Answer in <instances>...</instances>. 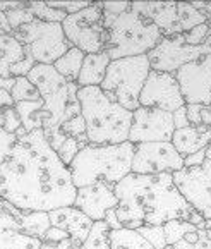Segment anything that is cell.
Wrapping results in <instances>:
<instances>
[{"label": "cell", "instance_id": "1", "mask_svg": "<svg viewBox=\"0 0 211 249\" xmlns=\"http://www.w3.org/2000/svg\"><path fill=\"white\" fill-rule=\"evenodd\" d=\"M0 196L22 212L74 206L77 187L70 169L48 144L43 129L28 132L0 163Z\"/></svg>", "mask_w": 211, "mask_h": 249}, {"label": "cell", "instance_id": "2", "mask_svg": "<svg viewBox=\"0 0 211 249\" xmlns=\"http://www.w3.org/2000/svg\"><path fill=\"white\" fill-rule=\"evenodd\" d=\"M119 206L115 213L122 227L138 229L165 225L170 220H186L197 229H206V220L177 189L172 174L141 176L129 174L115 184Z\"/></svg>", "mask_w": 211, "mask_h": 249}, {"label": "cell", "instance_id": "3", "mask_svg": "<svg viewBox=\"0 0 211 249\" xmlns=\"http://www.w3.org/2000/svg\"><path fill=\"white\" fill-rule=\"evenodd\" d=\"M81 115L86 122L89 144H122L129 141L132 127V112L106 95L100 86L81 88L77 93Z\"/></svg>", "mask_w": 211, "mask_h": 249}, {"label": "cell", "instance_id": "4", "mask_svg": "<svg viewBox=\"0 0 211 249\" xmlns=\"http://www.w3.org/2000/svg\"><path fill=\"white\" fill-rule=\"evenodd\" d=\"M136 155V144H103V146L83 148L70 163L74 186L79 187L105 182L115 186L132 174V161Z\"/></svg>", "mask_w": 211, "mask_h": 249}, {"label": "cell", "instance_id": "5", "mask_svg": "<svg viewBox=\"0 0 211 249\" xmlns=\"http://www.w3.org/2000/svg\"><path fill=\"white\" fill-rule=\"evenodd\" d=\"M28 79L38 88L43 100V131H52L67 121L81 115V103L77 98L79 86L70 83L57 72L53 66L36 64L28 74Z\"/></svg>", "mask_w": 211, "mask_h": 249}, {"label": "cell", "instance_id": "6", "mask_svg": "<svg viewBox=\"0 0 211 249\" xmlns=\"http://www.w3.org/2000/svg\"><path fill=\"white\" fill-rule=\"evenodd\" d=\"M163 38L161 30L151 19L139 14L134 9H129L108 30L105 52L112 60L125 57L148 55Z\"/></svg>", "mask_w": 211, "mask_h": 249}, {"label": "cell", "instance_id": "7", "mask_svg": "<svg viewBox=\"0 0 211 249\" xmlns=\"http://www.w3.org/2000/svg\"><path fill=\"white\" fill-rule=\"evenodd\" d=\"M149 72H151V66H149L148 55L112 60L100 88L106 95L115 98L124 108L134 112L141 107L139 96Z\"/></svg>", "mask_w": 211, "mask_h": 249}, {"label": "cell", "instance_id": "8", "mask_svg": "<svg viewBox=\"0 0 211 249\" xmlns=\"http://www.w3.org/2000/svg\"><path fill=\"white\" fill-rule=\"evenodd\" d=\"M12 35L22 43L26 53L31 55L36 64L43 66H53L72 48L62 24L58 22H43L36 19L12 31Z\"/></svg>", "mask_w": 211, "mask_h": 249}, {"label": "cell", "instance_id": "9", "mask_svg": "<svg viewBox=\"0 0 211 249\" xmlns=\"http://www.w3.org/2000/svg\"><path fill=\"white\" fill-rule=\"evenodd\" d=\"M64 33L72 47L83 50L84 53H102L105 52L108 31L103 26V12L100 2L67 16L62 22Z\"/></svg>", "mask_w": 211, "mask_h": 249}, {"label": "cell", "instance_id": "10", "mask_svg": "<svg viewBox=\"0 0 211 249\" xmlns=\"http://www.w3.org/2000/svg\"><path fill=\"white\" fill-rule=\"evenodd\" d=\"M211 47L201 45V47H191L186 43L184 35H174V36H163L161 41L148 53L151 71L158 72L177 74L180 67L201 59L203 55H210Z\"/></svg>", "mask_w": 211, "mask_h": 249}, {"label": "cell", "instance_id": "11", "mask_svg": "<svg viewBox=\"0 0 211 249\" xmlns=\"http://www.w3.org/2000/svg\"><path fill=\"white\" fill-rule=\"evenodd\" d=\"M172 176L186 201L204 220H211V161L206 160L201 167H184Z\"/></svg>", "mask_w": 211, "mask_h": 249}, {"label": "cell", "instance_id": "12", "mask_svg": "<svg viewBox=\"0 0 211 249\" xmlns=\"http://www.w3.org/2000/svg\"><path fill=\"white\" fill-rule=\"evenodd\" d=\"M182 169L184 157L175 150L170 141L136 144L132 174H141V176L175 174Z\"/></svg>", "mask_w": 211, "mask_h": 249}, {"label": "cell", "instance_id": "13", "mask_svg": "<svg viewBox=\"0 0 211 249\" xmlns=\"http://www.w3.org/2000/svg\"><path fill=\"white\" fill-rule=\"evenodd\" d=\"M174 114L158 108L139 107L132 112V127L129 132V143H161L174 138Z\"/></svg>", "mask_w": 211, "mask_h": 249}, {"label": "cell", "instance_id": "14", "mask_svg": "<svg viewBox=\"0 0 211 249\" xmlns=\"http://www.w3.org/2000/svg\"><path fill=\"white\" fill-rule=\"evenodd\" d=\"M139 103L146 108H158L172 112L186 107V100L180 91L175 74L151 71L146 79V85L139 96Z\"/></svg>", "mask_w": 211, "mask_h": 249}, {"label": "cell", "instance_id": "15", "mask_svg": "<svg viewBox=\"0 0 211 249\" xmlns=\"http://www.w3.org/2000/svg\"><path fill=\"white\" fill-rule=\"evenodd\" d=\"M175 76L186 105L211 107V53L180 67Z\"/></svg>", "mask_w": 211, "mask_h": 249}, {"label": "cell", "instance_id": "16", "mask_svg": "<svg viewBox=\"0 0 211 249\" xmlns=\"http://www.w3.org/2000/svg\"><path fill=\"white\" fill-rule=\"evenodd\" d=\"M113 187L115 186H110L105 182L79 187L74 206L83 213H86L93 222H102V220H105L110 210H115L119 206V198L115 196Z\"/></svg>", "mask_w": 211, "mask_h": 249}, {"label": "cell", "instance_id": "17", "mask_svg": "<svg viewBox=\"0 0 211 249\" xmlns=\"http://www.w3.org/2000/svg\"><path fill=\"white\" fill-rule=\"evenodd\" d=\"M48 216H50L52 227H57L60 231L67 232L72 244L77 249L88 239V235H89V232L93 229V224H95L86 213L77 210L76 206H66V208L53 210V212L48 213Z\"/></svg>", "mask_w": 211, "mask_h": 249}, {"label": "cell", "instance_id": "18", "mask_svg": "<svg viewBox=\"0 0 211 249\" xmlns=\"http://www.w3.org/2000/svg\"><path fill=\"white\" fill-rule=\"evenodd\" d=\"M131 7L146 16L161 30L163 36L180 35L178 31L177 2H132Z\"/></svg>", "mask_w": 211, "mask_h": 249}, {"label": "cell", "instance_id": "19", "mask_svg": "<svg viewBox=\"0 0 211 249\" xmlns=\"http://www.w3.org/2000/svg\"><path fill=\"white\" fill-rule=\"evenodd\" d=\"M43 241L26 234L16 218L0 205V249H41Z\"/></svg>", "mask_w": 211, "mask_h": 249}, {"label": "cell", "instance_id": "20", "mask_svg": "<svg viewBox=\"0 0 211 249\" xmlns=\"http://www.w3.org/2000/svg\"><path fill=\"white\" fill-rule=\"evenodd\" d=\"M210 143L211 127H206V125H199V127L189 125L184 129H175L174 138H172V144L184 158L201 150H206Z\"/></svg>", "mask_w": 211, "mask_h": 249}, {"label": "cell", "instance_id": "21", "mask_svg": "<svg viewBox=\"0 0 211 249\" xmlns=\"http://www.w3.org/2000/svg\"><path fill=\"white\" fill-rule=\"evenodd\" d=\"M0 205L5 212H9L16 218V222L19 224V227L26 232V234L33 235L43 241L45 234L50 231V216L45 212H22V210L12 206L11 203H7L5 199L0 198Z\"/></svg>", "mask_w": 211, "mask_h": 249}, {"label": "cell", "instance_id": "22", "mask_svg": "<svg viewBox=\"0 0 211 249\" xmlns=\"http://www.w3.org/2000/svg\"><path fill=\"white\" fill-rule=\"evenodd\" d=\"M110 62H112V59H110V55L106 52H102V53H88L84 57L83 67H81L77 86L79 88L102 86Z\"/></svg>", "mask_w": 211, "mask_h": 249}, {"label": "cell", "instance_id": "23", "mask_svg": "<svg viewBox=\"0 0 211 249\" xmlns=\"http://www.w3.org/2000/svg\"><path fill=\"white\" fill-rule=\"evenodd\" d=\"M28 55L22 43L14 35H0V79L2 77H14L12 67L24 60Z\"/></svg>", "mask_w": 211, "mask_h": 249}, {"label": "cell", "instance_id": "24", "mask_svg": "<svg viewBox=\"0 0 211 249\" xmlns=\"http://www.w3.org/2000/svg\"><path fill=\"white\" fill-rule=\"evenodd\" d=\"M110 249H155L138 231L122 227L110 231Z\"/></svg>", "mask_w": 211, "mask_h": 249}, {"label": "cell", "instance_id": "25", "mask_svg": "<svg viewBox=\"0 0 211 249\" xmlns=\"http://www.w3.org/2000/svg\"><path fill=\"white\" fill-rule=\"evenodd\" d=\"M84 57H86V53H84L83 50L72 47L66 55H62V57L53 64V67L57 69V72L66 77L67 81L77 83L79 74H81V67H83V62H84Z\"/></svg>", "mask_w": 211, "mask_h": 249}, {"label": "cell", "instance_id": "26", "mask_svg": "<svg viewBox=\"0 0 211 249\" xmlns=\"http://www.w3.org/2000/svg\"><path fill=\"white\" fill-rule=\"evenodd\" d=\"M19 117L22 121V127L28 132H33L36 129H43L45 115H43V100L40 102H21L16 103Z\"/></svg>", "mask_w": 211, "mask_h": 249}, {"label": "cell", "instance_id": "27", "mask_svg": "<svg viewBox=\"0 0 211 249\" xmlns=\"http://www.w3.org/2000/svg\"><path fill=\"white\" fill-rule=\"evenodd\" d=\"M177 16L180 35L187 33V31H191L196 26L208 22V18L204 12L197 11V9L193 7V4H186V2H177Z\"/></svg>", "mask_w": 211, "mask_h": 249}, {"label": "cell", "instance_id": "28", "mask_svg": "<svg viewBox=\"0 0 211 249\" xmlns=\"http://www.w3.org/2000/svg\"><path fill=\"white\" fill-rule=\"evenodd\" d=\"M79 249H110V227L105 220L93 224L91 232Z\"/></svg>", "mask_w": 211, "mask_h": 249}, {"label": "cell", "instance_id": "29", "mask_svg": "<svg viewBox=\"0 0 211 249\" xmlns=\"http://www.w3.org/2000/svg\"><path fill=\"white\" fill-rule=\"evenodd\" d=\"M11 96H12V100H14V103L40 102L41 100V95H40V91H38V88L26 76L16 77V85L11 91Z\"/></svg>", "mask_w": 211, "mask_h": 249}, {"label": "cell", "instance_id": "30", "mask_svg": "<svg viewBox=\"0 0 211 249\" xmlns=\"http://www.w3.org/2000/svg\"><path fill=\"white\" fill-rule=\"evenodd\" d=\"M165 229V239H167V246H174L178 241H182L187 234L196 232L197 227L191 222L186 220H170L163 225Z\"/></svg>", "mask_w": 211, "mask_h": 249}, {"label": "cell", "instance_id": "31", "mask_svg": "<svg viewBox=\"0 0 211 249\" xmlns=\"http://www.w3.org/2000/svg\"><path fill=\"white\" fill-rule=\"evenodd\" d=\"M29 11L33 12V16L38 21L43 22H58V24H62L67 19L66 12L48 7L47 2H29Z\"/></svg>", "mask_w": 211, "mask_h": 249}, {"label": "cell", "instance_id": "32", "mask_svg": "<svg viewBox=\"0 0 211 249\" xmlns=\"http://www.w3.org/2000/svg\"><path fill=\"white\" fill-rule=\"evenodd\" d=\"M138 232L153 246L155 249H165L167 248V239H165V229L163 225H151V227H141Z\"/></svg>", "mask_w": 211, "mask_h": 249}, {"label": "cell", "instance_id": "33", "mask_svg": "<svg viewBox=\"0 0 211 249\" xmlns=\"http://www.w3.org/2000/svg\"><path fill=\"white\" fill-rule=\"evenodd\" d=\"M47 5L52 9H57V11H62L66 12L67 16L70 14H76L79 11H84L86 7L93 5V2L89 0H47Z\"/></svg>", "mask_w": 211, "mask_h": 249}, {"label": "cell", "instance_id": "34", "mask_svg": "<svg viewBox=\"0 0 211 249\" xmlns=\"http://www.w3.org/2000/svg\"><path fill=\"white\" fill-rule=\"evenodd\" d=\"M0 127H4L11 134H18L19 129H22V121L19 117L18 110L14 107H7V108L0 114Z\"/></svg>", "mask_w": 211, "mask_h": 249}, {"label": "cell", "instance_id": "35", "mask_svg": "<svg viewBox=\"0 0 211 249\" xmlns=\"http://www.w3.org/2000/svg\"><path fill=\"white\" fill-rule=\"evenodd\" d=\"M7 21H9V26L12 28V31L19 30L21 26H26L29 22L36 21V18L33 16V12L29 11V2H28V7L24 9H18V11H12V12H7Z\"/></svg>", "mask_w": 211, "mask_h": 249}, {"label": "cell", "instance_id": "36", "mask_svg": "<svg viewBox=\"0 0 211 249\" xmlns=\"http://www.w3.org/2000/svg\"><path fill=\"white\" fill-rule=\"evenodd\" d=\"M210 35V26H208V22H204V24H199L196 28H193L191 31H187V33H184V38H186V43L191 45V47H201V45L206 43Z\"/></svg>", "mask_w": 211, "mask_h": 249}, {"label": "cell", "instance_id": "37", "mask_svg": "<svg viewBox=\"0 0 211 249\" xmlns=\"http://www.w3.org/2000/svg\"><path fill=\"white\" fill-rule=\"evenodd\" d=\"M18 141V136L7 132L4 127H0V163H4L7 160Z\"/></svg>", "mask_w": 211, "mask_h": 249}, {"label": "cell", "instance_id": "38", "mask_svg": "<svg viewBox=\"0 0 211 249\" xmlns=\"http://www.w3.org/2000/svg\"><path fill=\"white\" fill-rule=\"evenodd\" d=\"M79 151H81V148H79L77 140H74V138H67L66 143L62 144V148L57 151V155L60 157V160H62L67 167H70V163L74 161V158L77 157Z\"/></svg>", "mask_w": 211, "mask_h": 249}, {"label": "cell", "instance_id": "39", "mask_svg": "<svg viewBox=\"0 0 211 249\" xmlns=\"http://www.w3.org/2000/svg\"><path fill=\"white\" fill-rule=\"evenodd\" d=\"M60 129H62V132L66 136H69V138H74V140H77L79 136L86 134V122H84L83 115H77V117L70 119V121H67L64 125H60Z\"/></svg>", "mask_w": 211, "mask_h": 249}, {"label": "cell", "instance_id": "40", "mask_svg": "<svg viewBox=\"0 0 211 249\" xmlns=\"http://www.w3.org/2000/svg\"><path fill=\"white\" fill-rule=\"evenodd\" d=\"M45 136H47V141L48 144H50L52 148H53L55 151H58L60 148H62V144L66 143V140L69 138V136H66L62 132V129H52V131H45Z\"/></svg>", "mask_w": 211, "mask_h": 249}, {"label": "cell", "instance_id": "41", "mask_svg": "<svg viewBox=\"0 0 211 249\" xmlns=\"http://www.w3.org/2000/svg\"><path fill=\"white\" fill-rule=\"evenodd\" d=\"M203 107L204 105H186L187 108V117H189L191 125H203V119H201V114H203Z\"/></svg>", "mask_w": 211, "mask_h": 249}, {"label": "cell", "instance_id": "42", "mask_svg": "<svg viewBox=\"0 0 211 249\" xmlns=\"http://www.w3.org/2000/svg\"><path fill=\"white\" fill-rule=\"evenodd\" d=\"M174 124H175V129H184V127H189L191 125L186 107H182V108H178L174 112Z\"/></svg>", "mask_w": 211, "mask_h": 249}, {"label": "cell", "instance_id": "43", "mask_svg": "<svg viewBox=\"0 0 211 249\" xmlns=\"http://www.w3.org/2000/svg\"><path fill=\"white\" fill-rule=\"evenodd\" d=\"M66 239H70L67 232L60 231V229H57V227H50V231L45 234L43 242H62V241H66Z\"/></svg>", "mask_w": 211, "mask_h": 249}, {"label": "cell", "instance_id": "44", "mask_svg": "<svg viewBox=\"0 0 211 249\" xmlns=\"http://www.w3.org/2000/svg\"><path fill=\"white\" fill-rule=\"evenodd\" d=\"M204 161H206V150H201L184 158V167H201Z\"/></svg>", "mask_w": 211, "mask_h": 249}, {"label": "cell", "instance_id": "45", "mask_svg": "<svg viewBox=\"0 0 211 249\" xmlns=\"http://www.w3.org/2000/svg\"><path fill=\"white\" fill-rule=\"evenodd\" d=\"M41 249H77V248L72 244L70 239H66L62 242H43Z\"/></svg>", "mask_w": 211, "mask_h": 249}, {"label": "cell", "instance_id": "46", "mask_svg": "<svg viewBox=\"0 0 211 249\" xmlns=\"http://www.w3.org/2000/svg\"><path fill=\"white\" fill-rule=\"evenodd\" d=\"M28 7V2H0V11L7 14V12L18 11V9Z\"/></svg>", "mask_w": 211, "mask_h": 249}, {"label": "cell", "instance_id": "47", "mask_svg": "<svg viewBox=\"0 0 211 249\" xmlns=\"http://www.w3.org/2000/svg\"><path fill=\"white\" fill-rule=\"evenodd\" d=\"M105 222L108 224L110 231H119V229H122V224H120V220H119V216H117L115 210H110V212L106 213Z\"/></svg>", "mask_w": 211, "mask_h": 249}, {"label": "cell", "instance_id": "48", "mask_svg": "<svg viewBox=\"0 0 211 249\" xmlns=\"http://www.w3.org/2000/svg\"><path fill=\"white\" fill-rule=\"evenodd\" d=\"M14 105H16V103H14V100H12L11 93L4 91V89H0V114H2L7 107H14Z\"/></svg>", "mask_w": 211, "mask_h": 249}, {"label": "cell", "instance_id": "49", "mask_svg": "<svg viewBox=\"0 0 211 249\" xmlns=\"http://www.w3.org/2000/svg\"><path fill=\"white\" fill-rule=\"evenodd\" d=\"M0 35H12V28L9 26L7 16L0 11Z\"/></svg>", "mask_w": 211, "mask_h": 249}, {"label": "cell", "instance_id": "50", "mask_svg": "<svg viewBox=\"0 0 211 249\" xmlns=\"http://www.w3.org/2000/svg\"><path fill=\"white\" fill-rule=\"evenodd\" d=\"M16 85V77H2L0 79V89H4V91L11 93L12 88Z\"/></svg>", "mask_w": 211, "mask_h": 249}, {"label": "cell", "instance_id": "51", "mask_svg": "<svg viewBox=\"0 0 211 249\" xmlns=\"http://www.w3.org/2000/svg\"><path fill=\"white\" fill-rule=\"evenodd\" d=\"M206 160L211 161V143L208 144V148H206Z\"/></svg>", "mask_w": 211, "mask_h": 249}, {"label": "cell", "instance_id": "52", "mask_svg": "<svg viewBox=\"0 0 211 249\" xmlns=\"http://www.w3.org/2000/svg\"><path fill=\"white\" fill-rule=\"evenodd\" d=\"M206 229L211 232V220H206Z\"/></svg>", "mask_w": 211, "mask_h": 249}, {"label": "cell", "instance_id": "53", "mask_svg": "<svg viewBox=\"0 0 211 249\" xmlns=\"http://www.w3.org/2000/svg\"><path fill=\"white\" fill-rule=\"evenodd\" d=\"M204 45H208V47H211V35H210V38H208L206 43H204Z\"/></svg>", "mask_w": 211, "mask_h": 249}, {"label": "cell", "instance_id": "54", "mask_svg": "<svg viewBox=\"0 0 211 249\" xmlns=\"http://www.w3.org/2000/svg\"><path fill=\"white\" fill-rule=\"evenodd\" d=\"M165 249H174V246H167V248H165Z\"/></svg>", "mask_w": 211, "mask_h": 249}, {"label": "cell", "instance_id": "55", "mask_svg": "<svg viewBox=\"0 0 211 249\" xmlns=\"http://www.w3.org/2000/svg\"><path fill=\"white\" fill-rule=\"evenodd\" d=\"M0 198H2V196H0Z\"/></svg>", "mask_w": 211, "mask_h": 249}]
</instances>
